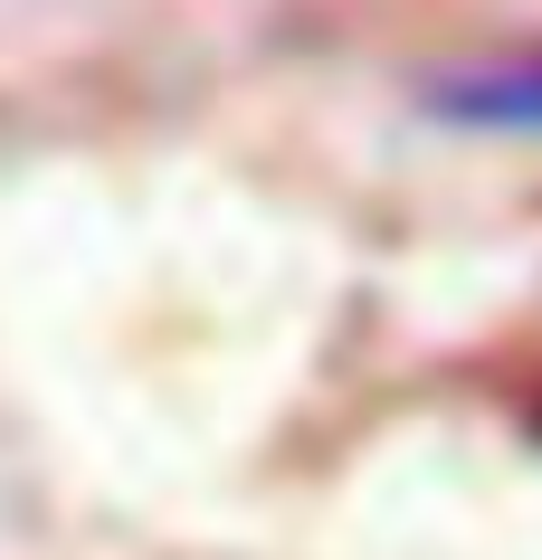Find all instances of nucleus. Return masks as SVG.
<instances>
[{
    "label": "nucleus",
    "mask_w": 542,
    "mask_h": 560,
    "mask_svg": "<svg viewBox=\"0 0 542 560\" xmlns=\"http://www.w3.org/2000/svg\"><path fill=\"white\" fill-rule=\"evenodd\" d=\"M438 115L457 124H485V133H542V48L523 58H495V67H466L438 86Z\"/></svg>",
    "instance_id": "nucleus-1"
}]
</instances>
